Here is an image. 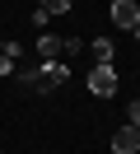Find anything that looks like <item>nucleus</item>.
Segmentation results:
<instances>
[{
  "label": "nucleus",
  "instance_id": "10",
  "mask_svg": "<svg viewBox=\"0 0 140 154\" xmlns=\"http://www.w3.org/2000/svg\"><path fill=\"white\" fill-rule=\"evenodd\" d=\"M126 126H135V131H140V98H131V107H126Z\"/></svg>",
  "mask_w": 140,
  "mask_h": 154
},
{
  "label": "nucleus",
  "instance_id": "6",
  "mask_svg": "<svg viewBox=\"0 0 140 154\" xmlns=\"http://www.w3.org/2000/svg\"><path fill=\"white\" fill-rule=\"evenodd\" d=\"M89 47H93V66H112V56H117V42L112 38H93Z\"/></svg>",
  "mask_w": 140,
  "mask_h": 154
},
{
  "label": "nucleus",
  "instance_id": "12",
  "mask_svg": "<svg viewBox=\"0 0 140 154\" xmlns=\"http://www.w3.org/2000/svg\"><path fill=\"white\" fill-rule=\"evenodd\" d=\"M131 33H135V42H140V23H135V28H131Z\"/></svg>",
  "mask_w": 140,
  "mask_h": 154
},
{
  "label": "nucleus",
  "instance_id": "11",
  "mask_svg": "<svg viewBox=\"0 0 140 154\" xmlns=\"http://www.w3.org/2000/svg\"><path fill=\"white\" fill-rule=\"evenodd\" d=\"M47 19H51V14H47V5H37V10H33V23H37L42 33H47Z\"/></svg>",
  "mask_w": 140,
  "mask_h": 154
},
{
  "label": "nucleus",
  "instance_id": "2",
  "mask_svg": "<svg viewBox=\"0 0 140 154\" xmlns=\"http://www.w3.org/2000/svg\"><path fill=\"white\" fill-rule=\"evenodd\" d=\"M117 66H93L89 70V94L93 98H112V94H117Z\"/></svg>",
  "mask_w": 140,
  "mask_h": 154
},
{
  "label": "nucleus",
  "instance_id": "8",
  "mask_svg": "<svg viewBox=\"0 0 140 154\" xmlns=\"http://www.w3.org/2000/svg\"><path fill=\"white\" fill-rule=\"evenodd\" d=\"M42 5H47V14H70V10H75L70 0H42Z\"/></svg>",
  "mask_w": 140,
  "mask_h": 154
},
{
  "label": "nucleus",
  "instance_id": "3",
  "mask_svg": "<svg viewBox=\"0 0 140 154\" xmlns=\"http://www.w3.org/2000/svg\"><path fill=\"white\" fill-rule=\"evenodd\" d=\"M107 14H112V23H117L121 33H131V28L140 23V5H135V0H112Z\"/></svg>",
  "mask_w": 140,
  "mask_h": 154
},
{
  "label": "nucleus",
  "instance_id": "7",
  "mask_svg": "<svg viewBox=\"0 0 140 154\" xmlns=\"http://www.w3.org/2000/svg\"><path fill=\"white\" fill-rule=\"evenodd\" d=\"M79 51H84V42H79V38H61V61H75Z\"/></svg>",
  "mask_w": 140,
  "mask_h": 154
},
{
  "label": "nucleus",
  "instance_id": "9",
  "mask_svg": "<svg viewBox=\"0 0 140 154\" xmlns=\"http://www.w3.org/2000/svg\"><path fill=\"white\" fill-rule=\"evenodd\" d=\"M14 70H19L14 56H0V79H14Z\"/></svg>",
  "mask_w": 140,
  "mask_h": 154
},
{
  "label": "nucleus",
  "instance_id": "13",
  "mask_svg": "<svg viewBox=\"0 0 140 154\" xmlns=\"http://www.w3.org/2000/svg\"><path fill=\"white\" fill-rule=\"evenodd\" d=\"M0 154H5V149H0Z\"/></svg>",
  "mask_w": 140,
  "mask_h": 154
},
{
  "label": "nucleus",
  "instance_id": "1",
  "mask_svg": "<svg viewBox=\"0 0 140 154\" xmlns=\"http://www.w3.org/2000/svg\"><path fill=\"white\" fill-rule=\"evenodd\" d=\"M65 79H70V61H37V84L42 94H51V89H61Z\"/></svg>",
  "mask_w": 140,
  "mask_h": 154
},
{
  "label": "nucleus",
  "instance_id": "4",
  "mask_svg": "<svg viewBox=\"0 0 140 154\" xmlns=\"http://www.w3.org/2000/svg\"><path fill=\"white\" fill-rule=\"evenodd\" d=\"M112 154H140V131L135 126H117L112 131Z\"/></svg>",
  "mask_w": 140,
  "mask_h": 154
},
{
  "label": "nucleus",
  "instance_id": "5",
  "mask_svg": "<svg viewBox=\"0 0 140 154\" xmlns=\"http://www.w3.org/2000/svg\"><path fill=\"white\" fill-rule=\"evenodd\" d=\"M33 51H37V61H61V38L56 33H37Z\"/></svg>",
  "mask_w": 140,
  "mask_h": 154
}]
</instances>
